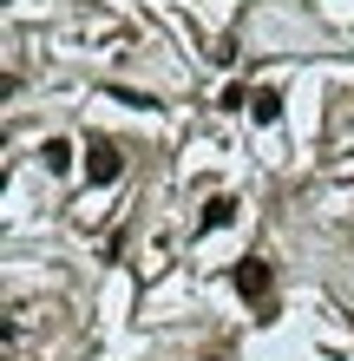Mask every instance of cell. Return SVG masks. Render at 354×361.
Returning <instances> with one entry per match:
<instances>
[{
  "instance_id": "3957f363",
  "label": "cell",
  "mask_w": 354,
  "mask_h": 361,
  "mask_svg": "<svg viewBox=\"0 0 354 361\" xmlns=\"http://www.w3.org/2000/svg\"><path fill=\"white\" fill-rule=\"evenodd\" d=\"M39 164H46V171H66V164H72V145L66 138H46V145H39Z\"/></svg>"
},
{
  "instance_id": "5b68a950",
  "label": "cell",
  "mask_w": 354,
  "mask_h": 361,
  "mask_svg": "<svg viewBox=\"0 0 354 361\" xmlns=\"http://www.w3.org/2000/svg\"><path fill=\"white\" fill-rule=\"evenodd\" d=\"M230 217H236V204H230V197H210V210H203V230H223Z\"/></svg>"
},
{
  "instance_id": "7a4b0ae2",
  "label": "cell",
  "mask_w": 354,
  "mask_h": 361,
  "mask_svg": "<svg viewBox=\"0 0 354 361\" xmlns=\"http://www.w3.org/2000/svg\"><path fill=\"white\" fill-rule=\"evenodd\" d=\"M112 178H118V145L92 132L86 138V184H112Z\"/></svg>"
},
{
  "instance_id": "6da1fadb",
  "label": "cell",
  "mask_w": 354,
  "mask_h": 361,
  "mask_svg": "<svg viewBox=\"0 0 354 361\" xmlns=\"http://www.w3.org/2000/svg\"><path fill=\"white\" fill-rule=\"evenodd\" d=\"M230 283H236V295H243L249 309H263V315L276 309V276H269V263H263V257H243V263L230 269Z\"/></svg>"
},
{
  "instance_id": "277c9868",
  "label": "cell",
  "mask_w": 354,
  "mask_h": 361,
  "mask_svg": "<svg viewBox=\"0 0 354 361\" xmlns=\"http://www.w3.org/2000/svg\"><path fill=\"white\" fill-rule=\"evenodd\" d=\"M249 118H256V125H276V118H282V92H256Z\"/></svg>"
}]
</instances>
